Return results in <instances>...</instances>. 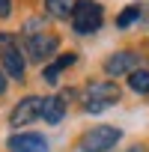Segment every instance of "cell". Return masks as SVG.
Segmentation results:
<instances>
[{"label":"cell","mask_w":149,"mask_h":152,"mask_svg":"<svg viewBox=\"0 0 149 152\" xmlns=\"http://www.w3.org/2000/svg\"><path fill=\"white\" fill-rule=\"evenodd\" d=\"M102 18H104V12L96 0H78V6L72 12V27H74V33L90 36L102 27Z\"/></svg>","instance_id":"cell-1"},{"label":"cell","mask_w":149,"mask_h":152,"mask_svg":"<svg viewBox=\"0 0 149 152\" xmlns=\"http://www.w3.org/2000/svg\"><path fill=\"white\" fill-rule=\"evenodd\" d=\"M84 102H87L84 107H87L90 113H99V110L110 107L113 102H119V87H116V84H110V81H96V84H90V87H87Z\"/></svg>","instance_id":"cell-2"},{"label":"cell","mask_w":149,"mask_h":152,"mask_svg":"<svg viewBox=\"0 0 149 152\" xmlns=\"http://www.w3.org/2000/svg\"><path fill=\"white\" fill-rule=\"evenodd\" d=\"M119 137H122L119 128H113V125H96V128H90L81 137V149L84 152H107V149L116 146Z\"/></svg>","instance_id":"cell-3"},{"label":"cell","mask_w":149,"mask_h":152,"mask_svg":"<svg viewBox=\"0 0 149 152\" xmlns=\"http://www.w3.org/2000/svg\"><path fill=\"white\" fill-rule=\"evenodd\" d=\"M42 104H45V99H39V96L21 99V102L15 104V110L9 113V122H12V125H30L36 116H42Z\"/></svg>","instance_id":"cell-4"},{"label":"cell","mask_w":149,"mask_h":152,"mask_svg":"<svg viewBox=\"0 0 149 152\" xmlns=\"http://www.w3.org/2000/svg\"><path fill=\"white\" fill-rule=\"evenodd\" d=\"M57 45H60V39L54 33H36V36L27 39V54H30V60L42 63V60H48L57 51Z\"/></svg>","instance_id":"cell-5"},{"label":"cell","mask_w":149,"mask_h":152,"mask_svg":"<svg viewBox=\"0 0 149 152\" xmlns=\"http://www.w3.org/2000/svg\"><path fill=\"white\" fill-rule=\"evenodd\" d=\"M9 149H12V152H48V140H45L42 134H33V131H27V134H12V137H9Z\"/></svg>","instance_id":"cell-6"},{"label":"cell","mask_w":149,"mask_h":152,"mask_svg":"<svg viewBox=\"0 0 149 152\" xmlns=\"http://www.w3.org/2000/svg\"><path fill=\"white\" fill-rule=\"evenodd\" d=\"M134 66H137V54H131V51H119V54L107 57L104 72H107V75H125V72H134Z\"/></svg>","instance_id":"cell-7"},{"label":"cell","mask_w":149,"mask_h":152,"mask_svg":"<svg viewBox=\"0 0 149 152\" xmlns=\"http://www.w3.org/2000/svg\"><path fill=\"white\" fill-rule=\"evenodd\" d=\"M63 116H66V102H63L60 96L45 99V104H42V119H45L48 125H57Z\"/></svg>","instance_id":"cell-8"},{"label":"cell","mask_w":149,"mask_h":152,"mask_svg":"<svg viewBox=\"0 0 149 152\" xmlns=\"http://www.w3.org/2000/svg\"><path fill=\"white\" fill-rule=\"evenodd\" d=\"M0 57H3V69L9 72V78L21 81L24 78V57H21V51L18 48H9V51H3Z\"/></svg>","instance_id":"cell-9"},{"label":"cell","mask_w":149,"mask_h":152,"mask_svg":"<svg viewBox=\"0 0 149 152\" xmlns=\"http://www.w3.org/2000/svg\"><path fill=\"white\" fill-rule=\"evenodd\" d=\"M74 0H45V9H48V15H54V18H69L72 12H74Z\"/></svg>","instance_id":"cell-10"},{"label":"cell","mask_w":149,"mask_h":152,"mask_svg":"<svg viewBox=\"0 0 149 152\" xmlns=\"http://www.w3.org/2000/svg\"><path fill=\"white\" fill-rule=\"evenodd\" d=\"M72 63H74V54H63V57H60L57 63H51V66H48V69L42 72V78H45L48 84H57V78H60V72H63L66 66H72Z\"/></svg>","instance_id":"cell-11"},{"label":"cell","mask_w":149,"mask_h":152,"mask_svg":"<svg viewBox=\"0 0 149 152\" xmlns=\"http://www.w3.org/2000/svg\"><path fill=\"white\" fill-rule=\"evenodd\" d=\"M128 87L134 93H149V72L146 69H134L131 78H128Z\"/></svg>","instance_id":"cell-12"},{"label":"cell","mask_w":149,"mask_h":152,"mask_svg":"<svg viewBox=\"0 0 149 152\" xmlns=\"http://www.w3.org/2000/svg\"><path fill=\"white\" fill-rule=\"evenodd\" d=\"M137 15H140V6H128L125 12H119V18H116V24H119V27H128L131 21H137Z\"/></svg>","instance_id":"cell-13"},{"label":"cell","mask_w":149,"mask_h":152,"mask_svg":"<svg viewBox=\"0 0 149 152\" xmlns=\"http://www.w3.org/2000/svg\"><path fill=\"white\" fill-rule=\"evenodd\" d=\"M12 12V0H0V18H9Z\"/></svg>","instance_id":"cell-14"},{"label":"cell","mask_w":149,"mask_h":152,"mask_svg":"<svg viewBox=\"0 0 149 152\" xmlns=\"http://www.w3.org/2000/svg\"><path fill=\"white\" fill-rule=\"evenodd\" d=\"M9 48H15V45H12V36H0V54L9 51Z\"/></svg>","instance_id":"cell-15"},{"label":"cell","mask_w":149,"mask_h":152,"mask_svg":"<svg viewBox=\"0 0 149 152\" xmlns=\"http://www.w3.org/2000/svg\"><path fill=\"white\" fill-rule=\"evenodd\" d=\"M0 93H6V78L0 75Z\"/></svg>","instance_id":"cell-16"}]
</instances>
